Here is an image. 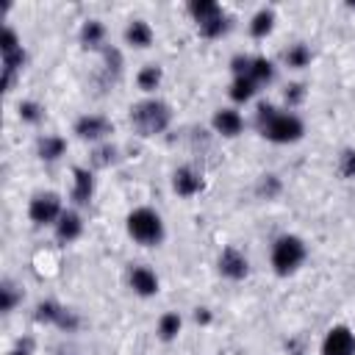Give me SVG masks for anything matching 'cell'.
I'll use <instances>...</instances> for the list:
<instances>
[{
    "instance_id": "1",
    "label": "cell",
    "mask_w": 355,
    "mask_h": 355,
    "mask_svg": "<svg viewBox=\"0 0 355 355\" xmlns=\"http://www.w3.org/2000/svg\"><path fill=\"white\" fill-rule=\"evenodd\" d=\"M172 122V108L164 103V100H141L130 108V125L141 133V136H158L169 128Z\"/></svg>"
},
{
    "instance_id": "2",
    "label": "cell",
    "mask_w": 355,
    "mask_h": 355,
    "mask_svg": "<svg viewBox=\"0 0 355 355\" xmlns=\"http://www.w3.org/2000/svg\"><path fill=\"white\" fill-rule=\"evenodd\" d=\"M305 255H308L305 241H302L300 236L286 233V236H277V239H275L269 258H272V269H275L280 277H286V275H294V272L302 266Z\"/></svg>"
},
{
    "instance_id": "3",
    "label": "cell",
    "mask_w": 355,
    "mask_h": 355,
    "mask_svg": "<svg viewBox=\"0 0 355 355\" xmlns=\"http://www.w3.org/2000/svg\"><path fill=\"white\" fill-rule=\"evenodd\" d=\"M128 225V236L144 247H155L164 241V222L153 208H136L128 214L125 219Z\"/></svg>"
},
{
    "instance_id": "4",
    "label": "cell",
    "mask_w": 355,
    "mask_h": 355,
    "mask_svg": "<svg viewBox=\"0 0 355 355\" xmlns=\"http://www.w3.org/2000/svg\"><path fill=\"white\" fill-rule=\"evenodd\" d=\"M258 130H261L263 139H269V141H275V144H291V141H300V139H302L305 125H302V119H300L297 114H291V111H277V108H275V114H272Z\"/></svg>"
},
{
    "instance_id": "5",
    "label": "cell",
    "mask_w": 355,
    "mask_h": 355,
    "mask_svg": "<svg viewBox=\"0 0 355 355\" xmlns=\"http://www.w3.org/2000/svg\"><path fill=\"white\" fill-rule=\"evenodd\" d=\"M64 208H61V197L55 191H39L33 194L31 205H28V216L33 225H55L61 219Z\"/></svg>"
},
{
    "instance_id": "6",
    "label": "cell",
    "mask_w": 355,
    "mask_h": 355,
    "mask_svg": "<svg viewBox=\"0 0 355 355\" xmlns=\"http://www.w3.org/2000/svg\"><path fill=\"white\" fill-rule=\"evenodd\" d=\"M36 319L44 322V324H55V327H61V330H67V333L78 330V324H80V319H78L75 311H69V308H64V305H58V302H53V300L36 305Z\"/></svg>"
},
{
    "instance_id": "7",
    "label": "cell",
    "mask_w": 355,
    "mask_h": 355,
    "mask_svg": "<svg viewBox=\"0 0 355 355\" xmlns=\"http://www.w3.org/2000/svg\"><path fill=\"white\" fill-rule=\"evenodd\" d=\"M322 355H355V333L344 324L330 327L322 341Z\"/></svg>"
},
{
    "instance_id": "8",
    "label": "cell",
    "mask_w": 355,
    "mask_h": 355,
    "mask_svg": "<svg viewBox=\"0 0 355 355\" xmlns=\"http://www.w3.org/2000/svg\"><path fill=\"white\" fill-rule=\"evenodd\" d=\"M75 133H78V139H83V141H100V139H105L108 133H114V125H111L105 116H100V114H83V116H78V122H75Z\"/></svg>"
},
{
    "instance_id": "9",
    "label": "cell",
    "mask_w": 355,
    "mask_h": 355,
    "mask_svg": "<svg viewBox=\"0 0 355 355\" xmlns=\"http://www.w3.org/2000/svg\"><path fill=\"white\" fill-rule=\"evenodd\" d=\"M247 272H250L247 255L236 247H225L222 255H219V275L227 277V280H244Z\"/></svg>"
},
{
    "instance_id": "10",
    "label": "cell",
    "mask_w": 355,
    "mask_h": 355,
    "mask_svg": "<svg viewBox=\"0 0 355 355\" xmlns=\"http://www.w3.org/2000/svg\"><path fill=\"white\" fill-rule=\"evenodd\" d=\"M202 186H205V180H202V175L194 166H180L172 175V189L180 197H194V194L202 191Z\"/></svg>"
},
{
    "instance_id": "11",
    "label": "cell",
    "mask_w": 355,
    "mask_h": 355,
    "mask_svg": "<svg viewBox=\"0 0 355 355\" xmlns=\"http://www.w3.org/2000/svg\"><path fill=\"white\" fill-rule=\"evenodd\" d=\"M214 130L225 139H236L244 130V116L236 108H219L214 114Z\"/></svg>"
},
{
    "instance_id": "12",
    "label": "cell",
    "mask_w": 355,
    "mask_h": 355,
    "mask_svg": "<svg viewBox=\"0 0 355 355\" xmlns=\"http://www.w3.org/2000/svg\"><path fill=\"white\" fill-rule=\"evenodd\" d=\"M128 283L139 297H153V294H158V286H161L158 275L150 266H133L128 275Z\"/></svg>"
},
{
    "instance_id": "13",
    "label": "cell",
    "mask_w": 355,
    "mask_h": 355,
    "mask_svg": "<svg viewBox=\"0 0 355 355\" xmlns=\"http://www.w3.org/2000/svg\"><path fill=\"white\" fill-rule=\"evenodd\" d=\"M94 197V178L86 166H75L72 169V200L78 205H89V200Z\"/></svg>"
},
{
    "instance_id": "14",
    "label": "cell",
    "mask_w": 355,
    "mask_h": 355,
    "mask_svg": "<svg viewBox=\"0 0 355 355\" xmlns=\"http://www.w3.org/2000/svg\"><path fill=\"white\" fill-rule=\"evenodd\" d=\"M80 233H83V219H80V214H78V211H64L61 219L55 222V239H58L61 244H69V241L80 239Z\"/></svg>"
},
{
    "instance_id": "15",
    "label": "cell",
    "mask_w": 355,
    "mask_h": 355,
    "mask_svg": "<svg viewBox=\"0 0 355 355\" xmlns=\"http://www.w3.org/2000/svg\"><path fill=\"white\" fill-rule=\"evenodd\" d=\"M125 42H128L130 47L144 50V47L153 44V28H150L144 19H130L128 28H125Z\"/></svg>"
},
{
    "instance_id": "16",
    "label": "cell",
    "mask_w": 355,
    "mask_h": 355,
    "mask_svg": "<svg viewBox=\"0 0 355 355\" xmlns=\"http://www.w3.org/2000/svg\"><path fill=\"white\" fill-rule=\"evenodd\" d=\"M247 75H250L258 86L272 83V80H275V64H272L266 55H252V58H250V69H247Z\"/></svg>"
},
{
    "instance_id": "17",
    "label": "cell",
    "mask_w": 355,
    "mask_h": 355,
    "mask_svg": "<svg viewBox=\"0 0 355 355\" xmlns=\"http://www.w3.org/2000/svg\"><path fill=\"white\" fill-rule=\"evenodd\" d=\"M64 150H67V141L61 136H53V133L42 136L39 144H36V153H39L42 161H58L64 155Z\"/></svg>"
},
{
    "instance_id": "18",
    "label": "cell",
    "mask_w": 355,
    "mask_h": 355,
    "mask_svg": "<svg viewBox=\"0 0 355 355\" xmlns=\"http://www.w3.org/2000/svg\"><path fill=\"white\" fill-rule=\"evenodd\" d=\"M255 92H258V83H255L250 75L233 78V83H230V89H227V94H230L233 103H247V100L255 97Z\"/></svg>"
},
{
    "instance_id": "19",
    "label": "cell",
    "mask_w": 355,
    "mask_h": 355,
    "mask_svg": "<svg viewBox=\"0 0 355 355\" xmlns=\"http://www.w3.org/2000/svg\"><path fill=\"white\" fill-rule=\"evenodd\" d=\"M272 28H275V11H272V8H261V11L252 14V19H250V36H252V39L269 36Z\"/></svg>"
},
{
    "instance_id": "20",
    "label": "cell",
    "mask_w": 355,
    "mask_h": 355,
    "mask_svg": "<svg viewBox=\"0 0 355 355\" xmlns=\"http://www.w3.org/2000/svg\"><path fill=\"white\" fill-rule=\"evenodd\" d=\"M103 42H105V28H103V22H100V19H86L83 28H80V44L97 50V47H103Z\"/></svg>"
},
{
    "instance_id": "21",
    "label": "cell",
    "mask_w": 355,
    "mask_h": 355,
    "mask_svg": "<svg viewBox=\"0 0 355 355\" xmlns=\"http://www.w3.org/2000/svg\"><path fill=\"white\" fill-rule=\"evenodd\" d=\"M189 14L194 17L197 25H202V22L219 17V14H222V6L214 3V0H191V3H189Z\"/></svg>"
},
{
    "instance_id": "22",
    "label": "cell",
    "mask_w": 355,
    "mask_h": 355,
    "mask_svg": "<svg viewBox=\"0 0 355 355\" xmlns=\"http://www.w3.org/2000/svg\"><path fill=\"white\" fill-rule=\"evenodd\" d=\"M161 80H164V72H161L158 64H147V67H141L139 75H136V83H139L141 92H155V89L161 86Z\"/></svg>"
},
{
    "instance_id": "23",
    "label": "cell",
    "mask_w": 355,
    "mask_h": 355,
    "mask_svg": "<svg viewBox=\"0 0 355 355\" xmlns=\"http://www.w3.org/2000/svg\"><path fill=\"white\" fill-rule=\"evenodd\" d=\"M283 58H286V64H288L291 69H302V67L311 64V47L302 44V42H297V44H291V47L286 50Z\"/></svg>"
},
{
    "instance_id": "24",
    "label": "cell",
    "mask_w": 355,
    "mask_h": 355,
    "mask_svg": "<svg viewBox=\"0 0 355 355\" xmlns=\"http://www.w3.org/2000/svg\"><path fill=\"white\" fill-rule=\"evenodd\" d=\"M197 28H200V33H202L205 39H219L222 33H227V28H230V19H227V14L222 11L219 17H214V19L202 22V25H197Z\"/></svg>"
},
{
    "instance_id": "25",
    "label": "cell",
    "mask_w": 355,
    "mask_h": 355,
    "mask_svg": "<svg viewBox=\"0 0 355 355\" xmlns=\"http://www.w3.org/2000/svg\"><path fill=\"white\" fill-rule=\"evenodd\" d=\"M180 324H183L180 316L169 311V313H164V316L158 319V336H161L164 341H172V338L180 333Z\"/></svg>"
},
{
    "instance_id": "26",
    "label": "cell",
    "mask_w": 355,
    "mask_h": 355,
    "mask_svg": "<svg viewBox=\"0 0 355 355\" xmlns=\"http://www.w3.org/2000/svg\"><path fill=\"white\" fill-rule=\"evenodd\" d=\"M19 300H22V294L17 291V286L6 280V283L0 286V311H3V313H11Z\"/></svg>"
},
{
    "instance_id": "27",
    "label": "cell",
    "mask_w": 355,
    "mask_h": 355,
    "mask_svg": "<svg viewBox=\"0 0 355 355\" xmlns=\"http://www.w3.org/2000/svg\"><path fill=\"white\" fill-rule=\"evenodd\" d=\"M42 116H44V108L39 103H33V100H22L19 103V119L22 122L36 125V122H42Z\"/></svg>"
},
{
    "instance_id": "28",
    "label": "cell",
    "mask_w": 355,
    "mask_h": 355,
    "mask_svg": "<svg viewBox=\"0 0 355 355\" xmlns=\"http://www.w3.org/2000/svg\"><path fill=\"white\" fill-rule=\"evenodd\" d=\"M338 172L347 178V180H355V150H344L341 158H338Z\"/></svg>"
},
{
    "instance_id": "29",
    "label": "cell",
    "mask_w": 355,
    "mask_h": 355,
    "mask_svg": "<svg viewBox=\"0 0 355 355\" xmlns=\"http://www.w3.org/2000/svg\"><path fill=\"white\" fill-rule=\"evenodd\" d=\"M277 191H280V180L275 175H263L261 183H258V194L266 197V200H272V197H277Z\"/></svg>"
},
{
    "instance_id": "30",
    "label": "cell",
    "mask_w": 355,
    "mask_h": 355,
    "mask_svg": "<svg viewBox=\"0 0 355 355\" xmlns=\"http://www.w3.org/2000/svg\"><path fill=\"white\" fill-rule=\"evenodd\" d=\"M283 100H286V105H288V108L300 105V103L305 100V86H302V83H291V86H286Z\"/></svg>"
},
{
    "instance_id": "31",
    "label": "cell",
    "mask_w": 355,
    "mask_h": 355,
    "mask_svg": "<svg viewBox=\"0 0 355 355\" xmlns=\"http://www.w3.org/2000/svg\"><path fill=\"white\" fill-rule=\"evenodd\" d=\"M114 158H116V147H111V144L94 150V164L97 166H108V164H114Z\"/></svg>"
},
{
    "instance_id": "32",
    "label": "cell",
    "mask_w": 355,
    "mask_h": 355,
    "mask_svg": "<svg viewBox=\"0 0 355 355\" xmlns=\"http://www.w3.org/2000/svg\"><path fill=\"white\" fill-rule=\"evenodd\" d=\"M103 55H105L108 72H119V69H122V53H119L116 47H105V50H103Z\"/></svg>"
},
{
    "instance_id": "33",
    "label": "cell",
    "mask_w": 355,
    "mask_h": 355,
    "mask_svg": "<svg viewBox=\"0 0 355 355\" xmlns=\"http://www.w3.org/2000/svg\"><path fill=\"white\" fill-rule=\"evenodd\" d=\"M230 69H233L236 78H239V75H247V69H250V55H236V58L230 61Z\"/></svg>"
},
{
    "instance_id": "34",
    "label": "cell",
    "mask_w": 355,
    "mask_h": 355,
    "mask_svg": "<svg viewBox=\"0 0 355 355\" xmlns=\"http://www.w3.org/2000/svg\"><path fill=\"white\" fill-rule=\"evenodd\" d=\"M11 355H33V341L31 338H19L11 349Z\"/></svg>"
},
{
    "instance_id": "35",
    "label": "cell",
    "mask_w": 355,
    "mask_h": 355,
    "mask_svg": "<svg viewBox=\"0 0 355 355\" xmlns=\"http://www.w3.org/2000/svg\"><path fill=\"white\" fill-rule=\"evenodd\" d=\"M194 319H197V322H202V324H208V322H211V313H208V308H197Z\"/></svg>"
}]
</instances>
